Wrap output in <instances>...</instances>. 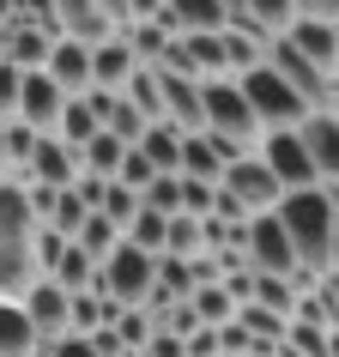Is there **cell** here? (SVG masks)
<instances>
[{
	"mask_svg": "<svg viewBox=\"0 0 339 357\" xmlns=\"http://www.w3.org/2000/svg\"><path fill=\"white\" fill-rule=\"evenodd\" d=\"M37 212L24 182H0V297H24V284H37Z\"/></svg>",
	"mask_w": 339,
	"mask_h": 357,
	"instance_id": "obj_1",
	"label": "cell"
},
{
	"mask_svg": "<svg viewBox=\"0 0 339 357\" xmlns=\"http://www.w3.org/2000/svg\"><path fill=\"white\" fill-rule=\"evenodd\" d=\"M273 218L285 225L291 248H297V266L315 279L327 273V248H333V194L327 188H297V194H279Z\"/></svg>",
	"mask_w": 339,
	"mask_h": 357,
	"instance_id": "obj_2",
	"label": "cell"
},
{
	"mask_svg": "<svg viewBox=\"0 0 339 357\" xmlns=\"http://www.w3.org/2000/svg\"><path fill=\"white\" fill-rule=\"evenodd\" d=\"M200 133H218V139H230V146H243V151H255V139H261V121H255L243 85L230 73L200 85Z\"/></svg>",
	"mask_w": 339,
	"mask_h": 357,
	"instance_id": "obj_3",
	"label": "cell"
},
{
	"mask_svg": "<svg viewBox=\"0 0 339 357\" xmlns=\"http://www.w3.org/2000/svg\"><path fill=\"white\" fill-rule=\"evenodd\" d=\"M243 266L248 273H266V279H297L309 291V273L297 266V248H291V236H285V225L273 212H255L243 225Z\"/></svg>",
	"mask_w": 339,
	"mask_h": 357,
	"instance_id": "obj_4",
	"label": "cell"
},
{
	"mask_svg": "<svg viewBox=\"0 0 339 357\" xmlns=\"http://www.w3.org/2000/svg\"><path fill=\"white\" fill-rule=\"evenodd\" d=\"M236 85H243V97H248V109H255V121H261V133H273V128H303V115H315L279 73H273V67H266V61H261V67H248Z\"/></svg>",
	"mask_w": 339,
	"mask_h": 357,
	"instance_id": "obj_5",
	"label": "cell"
},
{
	"mask_svg": "<svg viewBox=\"0 0 339 357\" xmlns=\"http://www.w3.org/2000/svg\"><path fill=\"white\" fill-rule=\"evenodd\" d=\"M255 158L266 164V176L279 182V194H297V188H321L315 182V164H309V151H303V133L297 128H273L255 139Z\"/></svg>",
	"mask_w": 339,
	"mask_h": 357,
	"instance_id": "obj_6",
	"label": "cell"
},
{
	"mask_svg": "<svg viewBox=\"0 0 339 357\" xmlns=\"http://www.w3.org/2000/svg\"><path fill=\"white\" fill-rule=\"evenodd\" d=\"M151 266H158L151 255H140L133 243H115L110 255L97 261V291H103L110 303H121V309H128V303H146V291H151Z\"/></svg>",
	"mask_w": 339,
	"mask_h": 357,
	"instance_id": "obj_7",
	"label": "cell"
},
{
	"mask_svg": "<svg viewBox=\"0 0 339 357\" xmlns=\"http://www.w3.org/2000/svg\"><path fill=\"white\" fill-rule=\"evenodd\" d=\"M266 67H273V73H279L285 85H291V91L309 103V109H327V103H333V85H339V79H333V73H321V67H309V61H303L285 37L266 43Z\"/></svg>",
	"mask_w": 339,
	"mask_h": 357,
	"instance_id": "obj_8",
	"label": "cell"
},
{
	"mask_svg": "<svg viewBox=\"0 0 339 357\" xmlns=\"http://www.w3.org/2000/svg\"><path fill=\"white\" fill-rule=\"evenodd\" d=\"M218 188H225V200H236V212H243V218L279 206V182L266 176V164L255 158V151H243V158L225 169V182H218Z\"/></svg>",
	"mask_w": 339,
	"mask_h": 357,
	"instance_id": "obj_9",
	"label": "cell"
},
{
	"mask_svg": "<svg viewBox=\"0 0 339 357\" xmlns=\"http://www.w3.org/2000/svg\"><path fill=\"white\" fill-rule=\"evenodd\" d=\"M158 67H164V73L194 79V85L225 79V43H218V37H170V49H164Z\"/></svg>",
	"mask_w": 339,
	"mask_h": 357,
	"instance_id": "obj_10",
	"label": "cell"
},
{
	"mask_svg": "<svg viewBox=\"0 0 339 357\" xmlns=\"http://www.w3.org/2000/svg\"><path fill=\"white\" fill-rule=\"evenodd\" d=\"M19 182H24V188H49V194L73 188V182H79V151H67V146L55 139V133H43Z\"/></svg>",
	"mask_w": 339,
	"mask_h": 357,
	"instance_id": "obj_11",
	"label": "cell"
},
{
	"mask_svg": "<svg viewBox=\"0 0 339 357\" xmlns=\"http://www.w3.org/2000/svg\"><path fill=\"white\" fill-rule=\"evenodd\" d=\"M243 158V146H230L218 133H182V169L176 176H188V182H225V169Z\"/></svg>",
	"mask_w": 339,
	"mask_h": 357,
	"instance_id": "obj_12",
	"label": "cell"
},
{
	"mask_svg": "<svg viewBox=\"0 0 339 357\" xmlns=\"http://www.w3.org/2000/svg\"><path fill=\"white\" fill-rule=\"evenodd\" d=\"M303 151H309V164H315V182L321 188H339V115L333 109H315L303 115Z\"/></svg>",
	"mask_w": 339,
	"mask_h": 357,
	"instance_id": "obj_13",
	"label": "cell"
},
{
	"mask_svg": "<svg viewBox=\"0 0 339 357\" xmlns=\"http://www.w3.org/2000/svg\"><path fill=\"white\" fill-rule=\"evenodd\" d=\"M19 309H24V321L37 327V339H43V345L67 339V291H61L55 279H37V284H24Z\"/></svg>",
	"mask_w": 339,
	"mask_h": 357,
	"instance_id": "obj_14",
	"label": "cell"
},
{
	"mask_svg": "<svg viewBox=\"0 0 339 357\" xmlns=\"http://www.w3.org/2000/svg\"><path fill=\"white\" fill-rule=\"evenodd\" d=\"M43 73L61 85V97H85V91H91V43L55 37V43H49V61H43Z\"/></svg>",
	"mask_w": 339,
	"mask_h": 357,
	"instance_id": "obj_15",
	"label": "cell"
},
{
	"mask_svg": "<svg viewBox=\"0 0 339 357\" xmlns=\"http://www.w3.org/2000/svg\"><path fill=\"white\" fill-rule=\"evenodd\" d=\"M140 67H146V61L128 49V37H121V31H115V37H103V43H91V91H121Z\"/></svg>",
	"mask_w": 339,
	"mask_h": 357,
	"instance_id": "obj_16",
	"label": "cell"
},
{
	"mask_svg": "<svg viewBox=\"0 0 339 357\" xmlns=\"http://www.w3.org/2000/svg\"><path fill=\"white\" fill-rule=\"evenodd\" d=\"M61 103H67V97H61V85L37 67V73H24V85H19V109H13V121L49 133V128H55V115H61Z\"/></svg>",
	"mask_w": 339,
	"mask_h": 357,
	"instance_id": "obj_17",
	"label": "cell"
},
{
	"mask_svg": "<svg viewBox=\"0 0 339 357\" xmlns=\"http://www.w3.org/2000/svg\"><path fill=\"white\" fill-rule=\"evenodd\" d=\"M158 109H164L170 128H182V133H200V85L182 73H164L158 67Z\"/></svg>",
	"mask_w": 339,
	"mask_h": 357,
	"instance_id": "obj_18",
	"label": "cell"
},
{
	"mask_svg": "<svg viewBox=\"0 0 339 357\" xmlns=\"http://www.w3.org/2000/svg\"><path fill=\"white\" fill-rule=\"evenodd\" d=\"M285 43H291V49H297V55L309 61V67L333 73V61H339V24H321V19H291Z\"/></svg>",
	"mask_w": 339,
	"mask_h": 357,
	"instance_id": "obj_19",
	"label": "cell"
},
{
	"mask_svg": "<svg viewBox=\"0 0 339 357\" xmlns=\"http://www.w3.org/2000/svg\"><path fill=\"white\" fill-rule=\"evenodd\" d=\"M49 133H55V139H61L67 151H79L85 139H91V133H103V109H97V91H85V97H67Z\"/></svg>",
	"mask_w": 339,
	"mask_h": 357,
	"instance_id": "obj_20",
	"label": "cell"
},
{
	"mask_svg": "<svg viewBox=\"0 0 339 357\" xmlns=\"http://www.w3.org/2000/svg\"><path fill=\"white\" fill-rule=\"evenodd\" d=\"M133 151L151 164V176H176V169H182V128H170V121H151V128L133 139Z\"/></svg>",
	"mask_w": 339,
	"mask_h": 357,
	"instance_id": "obj_21",
	"label": "cell"
},
{
	"mask_svg": "<svg viewBox=\"0 0 339 357\" xmlns=\"http://www.w3.org/2000/svg\"><path fill=\"white\" fill-rule=\"evenodd\" d=\"M43 279H55L67 297H73V291H97V261H91V255H85L79 243H67V248L55 255V266L43 273Z\"/></svg>",
	"mask_w": 339,
	"mask_h": 357,
	"instance_id": "obj_22",
	"label": "cell"
},
{
	"mask_svg": "<svg viewBox=\"0 0 339 357\" xmlns=\"http://www.w3.org/2000/svg\"><path fill=\"white\" fill-rule=\"evenodd\" d=\"M43 339H37V327L24 321V309H19V297H0V357H31Z\"/></svg>",
	"mask_w": 339,
	"mask_h": 357,
	"instance_id": "obj_23",
	"label": "cell"
},
{
	"mask_svg": "<svg viewBox=\"0 0 339 357\" xmlns=\"http://www.w3.org/2000/svg\"><path fill=\"white\" fill-rule=\"evenodd\" d=\"M188 309H194V327H212V333H225L230 321H236V309H243V303L230 297L225 284H200V291L188 297Z\"/></svg>",
	"mask_w": 339,
	"mask_h": 357,
	"instance_id": "obj_24",
	"label": "cell"
},
{
	"mask_svg": "<svg viewBox=\"0 0 339 357\" xmlns=\"http://www.w3.org/2000/svg\"><path fill=\"white\" fill-rule=\"evenodd\" d=\"M110 327H115V339L128 345V357H140V351H146V339L158 333V321H151V309H146V303H128V309H121V315H115Z\"/></svg>",
	"mask_w": 339,
	"mask_h": 357,
	"instance_id": "obj_25",
	"label": "cell"
},
{
	"mask_svg": "<svg viewBox=\"0 0 339 357\" xmlns=\"http://www.w3.org/2000/svg\"><path fill=\"white\" fill-rule=\"evenodd\" d=\"M164 236H170V218H164V212H146V206H140V218L121 230V243H133L140 255H151V261L164 255Z\"/></svg>",
	"mask_w": 339,
	"mask_h": 357,
	"instance_id": "obj_26",
	"label": "cell"
},
{
	"mask_svg": "<svg viewBox=\"0 0 339 357\" xmlns=\"http://www.w3.org/2000/svg\"><path fill=\"white\" fill-rule=\"evenodd\" d=\"M97 218H110V225L115 230H128L133 225V218H140V194H133V188H121V182H103V194H97Z\"/></svg>",
	"mask_w": 339,
	"mask_h": 357,
	"instance_id": "obj_27",
	"label": "cell"
},
{
	"mask_svg": "<svg viewBox=\"0 0 339 357\" xmlns=\"http://www.w3.org/2000/svg\"><path fill=\"white\" fill-rule=\"evenodd\" d=\"M230 6H236V13H248V19L261 24V31H273V37H285V31H291V19H297V13H291V0H230Z\"/></svg>",
	"mask_w": 339,
	"mask_h": 357,
	"instance_id": "obj_28",
	"label": "cell"
},
{
	"mask_svg": "<svg viewBox=\"0 0 339 357\" xmlns=\"http://www.w3.org/2000/svg\"><path fill=\"white\" fill-rule=\"evenodd\" d=\"M73 243L85 248V255H91V261H103V255H110V248L121 243V230H115L110 218H97V212H91V218H85V225H79V236H73Z\"/></svg>",
	"mask_w": 339,
	"mask_h": 357,
	"instance_id": "obj_29",
	"label": "cell"
},
{
	"mask_svg": "<svg viewBox=\"0 0 339 357\" xmlns=\"http://www.w3.org/2000/svg\"><path fill=\"white\" fill-rule=\"evenodd\" d=\"M212 206H218V182H188L182 176V212L188 218H212Z\"/></svg>",
	"mask_w": 339,
	"mask_h": 357,
	"instance_id": "obj_30",
	"label": "cell"
},
{
	"mask_svg": "<svg viewBox=\"0 0 339 357\" xmlns=\"http://www.w3.org/2000/svg\"><path fill=\"white\" fill-rule=\"evenodd\" d=\"M19 85H24V73L13 61H0V121H13V109H19Z\"/></svg>",
	"mask_w": 339,
	"mask_h": 357,
	"instance_id": "obj_31",
	"label": "cell"
},
{
	"mask_svg": "<svg viewBox=\"0 0 339 357\" xmlns=\"http://www.w3.org/2000/svg\"><path fill=\"white\" fill-rule=\"evenodd\" d=\"M297 19H321V24H339V0H291Z\"/></svg>",
	"mask_w": 339,
	"mask_h": 357,
	"instance_id": "obj_32",
	"label": "cell"
},
{
	"mask_svg": "<svg viewBox=\"0 0 339 357\" xmlns=\"http://www.w3.org/2000/svg\"><path fill=\"white\" fill-rule=\"evenodd\" d=\"M140 357H188V345H182L176 333H164V327H158V333L146 339V351H140Z\"/></svg>",
	"mask_w": 339,
	"mask_h": 357,
	"instance_id": "obj_33",
	"label": "cell"
},
{
	"mask_svg": "<svg viewBox=\"0 0 339 357\" xmlns=\"http://www.w3.org/2000/svg\"><path fill=\"white\" fill-rule=\"evenodd\" d=\"M182 345H188V357H218V345H225V339L212 333V327H194V333L182 339Z\"/></svg>",
	"mask_w": 339,
	"mask_h": 357,
	"instance_id": "obj_34",
	"label": "cell"
},
{
	"mask_svg": "<svg viewBox=\"0 0 339 357\" xmlns=\"http://www.w3.org/2000/svg\"><path fill=\"white\" fill-rule=\"evenodd\" d=\"M333 194V248H327V273H339V188H327Z\"/></svg>",
	"mask_w": 339,
	"mask_h": 357,
	"instance_id": "obj_35",
	"label": "cell"
},
{
	"mask_svg": "<svg viewBox=\"0 0 339 357\" xmlns=\"http://www.w3.org/2000/svg\"><path fill=\"white\" fill-rule=\"evenodd\" d=\"M0 139H6V121H0ZM0 182H6V158H0Z\"/></svg>",
	"mask_w": 339,
	"mask_h": 357,
	"instance_id": "obj_36",
	"label": "cell"
},
{
	"mask_svg": "<svg viewBox=\"0 0 339 357\" xmlns=\"http://www.w3.org/2000/svg\"><path fill=\"white\" fill-rule=\"evenodd\" d=\"M31 357H55V345H37V351H31Z\"/></svg>",
	"mask_w": 339,
	"mask_h": 357,
	"instance_id": "obj_37",
	"label": "cell"
},
{
	"mask_svg": "<svg viewBox=\"0 0 339 357\" xmlns=\"http://www.w3.org/2000/svg\"><path fill=\"white\" fill-rule=\"evenodd\" d=\"M327 109H333V115H339V85H333V103H327Z\"/></svg>",
	"mask_w": 339,
	"mask_h": 357,
	"instance_id": "obj_38",
	"label": "cell"
},
{
	"mask_svg": "<svg viewBox=\"0 0 339 357\" xmlns=\"http://www.w3.org/2000/svg\"><path fill=\"white\" fill-rule=\"evenodd\" d=\"M333 79H339V61H333Z\"/></svg>",
	"mask_w": 339,
	"mask_h": 357,
	"instance_id": "obj_39",
	"label": "cell"
}]
</instances>
